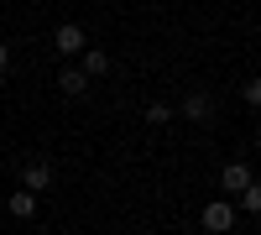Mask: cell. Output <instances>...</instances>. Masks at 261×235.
Here are the masks:
<instances>
[{"label":"cell","mask_w":261,"mask_h":235,"mask_svg":"<svg viewBox=\"0 0 261 235\" xmlns=\"http://www.w3.org/2000/svg\"><path fill=\"white\" fill-rule=\"evenodd\" d=\"M235 215H241V209H235V199H220V204H204V230L209 235H225V230H235Z\"/></svg>","instance_id":"6da1fadb"},{"label":"cell","mask_w":261,"mask_h":235,"mask_svg":"<svg viewBox=\"0 0 261 235\" xmlns=\"http://www.w3.org/2000/svg\"><path fill=\"white\" fill-rule=\"evenodd\" d=\"M53 47H58L63 58H73V53H84V47H89V37H84V27H79V21H63V27L53 32Z\"/></svg>","instance_id":"7a4b0ae2"},{"label":"cell","mask_w":261,"mask_h":235,"mask_svg":"<svg viewBox=\"0 0 261 235\" xmlns=\"http://www.w3.org/2000/svg\"><path fill=\"white\" fill-rule=\"evenodd\" d=\"M47 183H53V162H47V157H32V162H21V188L42 194Z\"/></svg>","instance_id":"3957f363"},{"label":"cell","mask_w":261,"mask_h":235,"mask_svg":"<svg viewBox=\"0 0 261 235\" xmlns=\"http://www.w3.org/2000/svg\"><path fill=\"white\" fill-rule=\"evenodd\" d=\"M246 183H256L246 162H225V167H220V188H225V199H235V194H241Z\"/></svg>","instance_id":"277c9868"},{"label":"cell","mask_w":261,"mask_h":235,"mask_svg":"<svg viewBox=\"0 0 261 235\" xmlns=\"http://www.w3.org/2000/svg\"><path fill=\"white\" fill-rule=\"evenodd\" d=\"M183 120H193V125H209V120H214V99H209L204 89H193V94L183 99Z\"/></svg>","instance_id":"5b68a950"},{"label":"cell","mask_w":261,"mask_h":235,"mask_svg":"<svg viewBox=\"0 0 261 235\" xmlns=\"http://www.w3.org/2000/svg\"><path fill=\"white\" fill-rule=\"evenodd\" d=\"M79 68H84V79H99L105 68H110V53H105V47H84V63H79Z\"/></svg>","instance_id":"8992f818"},{"label":"cell","mask_w":261,"mask_h":235,"mask_svg":"<svg viewBox=\"0 0 261 235\" xmlns=\"http://www.w3.org/2000/svg\"><path fill=\"white\" fill-rule=\"evenodd\" d=\"M6 209H11L16 220H32V215H37V194H32V188H16V194H11V204H6Z\"/></svg>","instance_id":"52a82bcc"},{"label":"cell","mask_w":261,"mask_h":235,"mask_svg":"<svg viewBox=\"0 0 261 235\" xmlns=\"http://www.w3.org/2000/svg\"><path fill=\"white\" fill-rule=\"evenodd\" d=\"M58 89L68 94V99H79L84 89H89V79H84V68H63V79H58Z\"/></svg>","instance_id":"ba28073f"},{"label":"cell","mask_w":261,"mask_h":235,"mask_svg":"<svg viewBox=\"0 0 261 235\" xmlns=\"http://www.w3.org/2000/svg\"><path fill=\"white\" fill-rule=\"evenodd\" d=\"M235 199H241L235 209H246V215H256V209H261V188H256V183H246V188H241Z\"/></svg>","instance_id":"9c48e42d"},{"label":"cell","mask_w":261,"mask_h":235,"mask_svg":"<svg viewBox=\"0 0 261 235\" xmlns=\"http://www.w3.org/2000/svg\"><path fill=\"white\" fill-rule=\"evenodd\" d=\"M167 120H172V110H167L162 99H151V105H146V125H167Z\"/></svg>","instance_id":"30bf717a"},{"label":"cell","mask_w":261,"mask_h":235,"mask_svg":"<svg viewBox=\"0 0 261 235\" xmlns=\"http://www.w3.org/2000/svg\"><path fill=\"white\" fill-rule=\"evenodd\" d=\"M241 94H246V105H261V84H256V79H246V89H241Z\"/></svg>","instance_id":"8fae6325"},{"label":"cell","mask_w":261,"mask_h":235,"mask_svg":"<svg viewBox=\"0 0 261 235\" xmlns=\"http://www.w3.org/2000/svg\"><path fill=\"white\" fill-rule=\"evenodd\" d=\"M11 68V47H6V42H0V73H6Z\"/></svg>","instance_id":"7c38bea8"}]
</instances>
